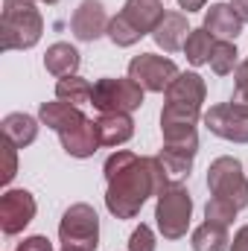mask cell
<instances>
[{
    "mask_svg": "<svg viewBox=\"0 0 248 251\" xmlns=\"http://www.w3.org/2000/svg\"><path fill=\"white\" fill-rule=\"evenodd\" d=\"M102 173H105V184H108L105 207L117 219H134L149 196H161L173 184V178L167 176L158 155L155 158L134 155L125 149H117L114 155H108Z\"/></svg>",
    "mask_w": 248,
    "mask_h": 251,
    "instance_id": "cell-1",
    "label": "cell"
},
{
    "mask_svg": "<svg viewBox=\"0 0 248 251\" xmlns=\"http://www.w3.org/2000/svg\"><path fill=\"white\" fill-rule=\"evenodd\" d=\"M3 50H29L41 41L44 18L35 9V0H3Z\"/></svg>",
    "mask_w": 248,
    "mask_h": 251,
    "instance_id": "cell-2",
    "label": "cell"
},
{
    "mask_svg": "<svg viewBox=\"0 0 248 251\" xmlns=\"http://www.w3.org/2000/svg\"><path fill=\"white\" fill-rule=\"evenodd\" d=\"M190 219H193V196H190V190L181 181H175L155 201L158 231H161L164 240H181V237H187Z\"/></svg>",
    "mask_w": 248,
    "mask_h": 251,
    "instance_id": "cell-3",
    "label": "cell"
},
{
    "mask_svg": "<svg viewBox=\"0 0 248 251\" xmlns=\"http://www.w3.org/2000/svg\"><path fill=\"white\" fill-rule=\"evenodd\" d=\"M143 88L125 76V79H97L94 82V94H91V105L99 114H131L143 105Z\"/></svg>",
    "mask_w": 248,
    "mask_h": 251,
    "instance_id": "cell-4",
    "label": "cell"
},
{
    "mask_svg": "<svg viewBox=\"0 0 248 251\" xmlns=\"http://www.w3.org/2000/svg\"><path fill=\"white\" fill-rule=\"evenodd\" d=\"M59 240L62 249H79V251H97L99 246V216L91 204L79 201L64 210L59 222Z\"/></svg>",
    "mask_w": 248,
    "mask_h": 251,
    "instance_id": "cell-5",
    "label": "cell"
},
{
    "mask_svg": "<svg viewBox=\"0 0 248 251\" xmlns=\"http://www.w3.org/2000/svg\"><path fill=\"white\" fill-rule=\"evenodd\" d=\"M207 187L213 196L228 199L240 210L248 207V178L243 173V164L231 155H222L207 167Z\"/></svg>",
    "mask_w": 248,
    "mask_h": 251,
    "instance_id": "cell-6",
    "label": "cell"
},
{
    "mask_svg": "<svg viewBox=\"0 0 248 251\" xmlns=\"http://www.w3.org/2000/svg\"><path fill=\"white\" fill-rule=\"evenodd\" d=\"M178 73H181V70L175 67L173 59L155 56V53H140V56H134V59L128 62V76H131L143 91H149V94H164V91L173 85V79H175Z\"/></svg>",
    "mask_w": 248,
    "mask_h": 251,
    "instance_id": "cell-7",
    "label": "cell"
},
{
    "mask_svg": "<svg viewBox=\"0 0 248 251\" xmlns=\"http://www.w3.org/2000/svg\"><path fill=\"white\" fill-rule=\"evenodd\" d=\"M204 126L210 128V134L231 140V143H248V108L237 102H219L213 105L204 117Z\"/></svg>",
    "mask_w": 248,
    "mask_h": 251,
    "instance_id": "cell-8",
    "label": "cell"
},
{
    "mask_svg": "<svg viewBox=\"0 0 248 251\" xmlns=\"http://www.w3.org/2000/svg\"><path fill=\"white\" fill-rule=\"evenodd\" d=\"M35 199L29 190H6L0 199V228L6 237L21 234L35 219Z\"/></svg>",
    "mask_w": 248,
    "mask_h": 251,
    "instance_id": "cell-9",
    "label": "cell"
},
{
    "mask_svg": "<svg viewBox=\"0 0 248 251\" xmlns=\"http://www.w3.org/2000/svg\"><path fill=\"white\" fill-rule=\"evenodd\" d=\"M111 18L105 15V6L99 0H82L70 18V29L79 41H97L108 32Z\"/></svg>",
    "mask_w": 248,
    "mask_h": 251,
    "instance_id": "cell-10",
    "label": "cell"
},
{
    "mask_svg": "<svg viewBox=\"0 0 248 251\" xmlns=\"http://www.w3.org/2000/svg\"><path fill=\"white\" fill-rule=\"evenodd\" d=\"M164 97H167V102L170 105H184V108H198L201 111V102H204V97H207V85H204V79L198 76V73H178L175 79H173V85L164 91Z\"/></svg>",
    "mask_w": 248,
    "mask_h": 251,
    "instance_id": "cell-11",
    "label": "cell"
},
{
    "mask_svg": "<svg viewBox=\"0 0 248 251\" xmlns=\"http://www.w3.org/2000/svg\"><path fill=\"white\" fill-rule=\"evenodd\" d=\"M59 140H62L64 152H67L70 158H91V155L102 146L97 120H85V123H79L76 128H67V131L59 134Z\"/></svg>",
    "mask_w": 248,
    "mask_h": 251,
    "instance_id": "cell-12",
    "label": "cell"
},
{
    "mask_svg": "<svg viewBox=\"0 0 248 251\" xmlns=\"http://www.w3.org/2000/svg\"><path fill=\"white\" fill-rule=\"evenodd\" d=\"M125 21L140 32V35H152L155 32V26L164 21V3L161 0H125L123 12Z\"/></svg>",
    "mask_w": 248,
    "mask_h": 251,
    "instance_id": "cell-13",
    "label": "cell"
},
{
    "mask_svg": "<svg viewBox=\"0 0 248 251\" xmlns=\"http://www.w3.org/2000/svg\"><path fill=\"white\" fill-rule=\"evenodd\" d=\"M204 29L219 41H231L243 32V21H240V15L234 12L231 3H213L204 12Z\"/></svg>",
    "mask_w": 248,
    "mask_h": 251,
    "instance_id": "cell-14",
    "label": "cell"
},
{
    "mask_svg": "<svg viewBox=\"0 0 248 251\" xmlns=\"http://www.w3.org/2000/svg\"><path fill=\"white\" fill-rule=\"evenodd\" d=\"M187 35H190V26H187L184 15H181V12H167L164 21L155 26L152 41H155L164 53H178V50H184Z\"/></svg>",
    "mask_w": 248,
    "mask_h": 251,
    "instance_id": "cell-15",
    "label": "cell"
},
{
    "mask_svg": "<svg viewBox=\"0 0 248 251\" xmlns=\"http://www.w3.org/2000/svg\"><path fill=\"white\" fill-rule=\"evenodd\" d=\"M196 152H198V143H164V149H161L158 158H161L167 176L173 178V184L190 176L193 161H196Z\"/></svg>",
    "mask_w": 248,
    "mask_h": 251,
    "instance_id": "cell-16",
    "label": "cell"
},
{
    "mask_svg": "<svg viewBox=\"0 0 248 251\" xmlns=\"http://www.w3.org/2000/svg\"><path fill=\"white\" fill-rule=\"evenodd\" d=\"M38 120L47 126V128H53V131H67V128H76L79 123H85L88 117L82 114V108L79 105H70V102H62V100H56V102H41V108H38Z\"/></svg>",
    "mask_w": 248,
    "mask_h": 251,
    "instance_id": "cell-17",
    "label": "cell"
},
{
    "mask_svg": "<svg viewBox=\"0 0 248 251\" xmlns=\"http://www.w3.org/2000/svg\"><path fill=\"white\" fill-rule=\"evenodd\" d=\"M79 50L73 47V44H67V41H56L53 47H47V53H44V67H47V73H53L56 79H64V76H76V70H79Z\"/></svg>",
    "mask_w": 248,
    "mask_h": 251,
    "instance_id": "cell-18",
    "label": "cell"
},
{
    "mask_svg": "<svg viewBox=\"0 0 248 251\" xmlns=\"http://www.w3.org/2000/svg\"><path fill=\"white\" fill-rule=\"evenodd\" d=\"M0 126H3V137L12 140L18 149L35 143V137H38V120L29 117V114H24V111H12V114H6Z\"/></svg>",
    "mask_w": 248,
    "mask_h": 251,
    "instance_id": "cell-19",
    "label": "cell"
},
{
    "mask_svg": "<svg viewBox=\"0 0 248 251\" xmlns=\"http://www.w3.org/2000/svg\"><path fill=\"white\" fill-rule=\"evenodd\" d=\"M97 128H99L102 146H123L134 134V120L131 114H99Z\"/></svg>",
    "mask_w": 248,
    "mask_h": 251,
    "instance_id": "cell-20",
    "label": "cell"
},
{
    "mask_svg": "<svg viewBox=\"0 0 248 251\" xmlns=\"http://www.w3.org/2000/svg\"><path fill=\"white\" fill-rule=\"evenodd\" d=\"M190 246L193 251H228L231 249V237H228V228L225 225H216V222H201L193 237H190Z\"/></svg>",
    "mask_w": 248,
    "mask_h": 251,
    "instance_id": "cell-21",
    "label": "cell"
},
{
    "mask_svg": "<svg viewBox=\"0 0 248 251\" xmlns=\"http://www.w3.org/2000/svg\"><path fill=\"white\" fill-rule=\"evenodd\" d=\"M213 47H216V38H213L204 26H201V29H190V35H187V41H184L187 62L193 64V67L207 64L210 56H213Z\"/></svg>",
    "mask_w": 248,
    "mask_h": 251,
    "instance_id": "cell-22",
    "label": "cell"
},
{
    "mask_svg": "<svg viewBox=\"0 0 248 251\" xmlns=\"http://www.w3.org/2000/svg\"><path fill=\"white\" fill-rule=\"evenodd\" d=\"M91 94H94V85H88V79L82 76H64L56 82V100L70 105H88Z\"/></svg>",
    "mask_w": 248,
    "mask_h": 251,
    "instance_id": "cell-23",
    "label": "cell"
},
{
    "mask_svg": "<svg viewBox=\"0 0 248 251\" xmlns=\"http://www.w3.org/2000/svg\"><path fill=\"white\" fill-rule=\"evenodd\" d=\"M237 44L234 41H216V47H213V56H210V70L216 73V76H228V73H234L240 64H237Z\"/></svg>",
    "mask_w": 248,
    "mask_h": 251,
    "instance_id": "cell-24",
    "label": "cell"
},
{
    "mask_svg": "<svg viewBox=\"0 0 248 251\" xmlns=\"http://www.w3.org/2000/svg\"><path fill=\"white\" fill-rule=\"evenodd\" d=\"M105 35L111 38V44H114V47H134V44L143 38V35H140L128 21H125V15H114V18H111V24H108V32H105Z\"/></svg>",
    "mask_w": 248,
    "mask_h": 251,
    "instance_id": "cell-25",
    "label": "cell"
},
{
    "mask_svg": "<svg viewBox=\"0 0 248 251\" xmlns=\"http://www.w3.org/2000/svg\"><path fill=\"white\" fill-rule=\"evenodd\" d=\"M237 213H240V207L231 204L228 199H219V196H213V199L204 204V219H207V222H216V225H225V228L237 219Z\"/></svg>",
    "mask_w": 248,
    "mask_h": 251,
    "instance_id": "cell-26",
    "label": "cell"
},
{
    "mask_svg": "<svg viewBox=\"0 0 248 251\" xmlns=\"http://www.w3.org/2000/svg\"><path fill=\"white\" fill-rule=\"evenodd\" d=\"M128 251H155V234L149 225H137L128 237Z\"/></svg>",
    "mask_w": 248,
    "mask_h": 251,
    "instance_id": "cell-27",
    "label": "cell"
},
{
    "mask_svg": "<svg viewBox=\"0 0 248 251\" xmlns=\"http://www.w3.org/2000/svg\"><path fill=\"white\" fill-rule=\"evenodd\" d=\"M231 102L248 108V67H246V62L234 70V97H231Z\"/></svg>",
    "mask_w": 248,
    "mask_h": 251,
    "instance_id": "cell-28",
    "label": "cell"
},
{
    "mask_svg": "<svg viewBox=\"0 0 248 251\" xmlns=\"http://www.w3.org/2000/svg\"><path fill=\"white\" fill-rule=\"evenodd\" d=\"M3 152H6V170H3V184H9L18 173V146L3 137Z\"/></svg>",
    "mask_w": 248,
    "mask_h": 251,
    "instance_id": "cell-29",
    "label": "cell"
},
{
    "mask_svg": "<svg viewBox=\"0 0 248 251\" xmlns=\"http://www.w3.org/2000/svg\"><path fill=\"white\" fill-rule=\"evenodd\" d=\"M18 251H53V243L47 237H41V234H32L24 243H18Z\"/></svg>",
    "mask_w": 248,
    "mask_h": 251,
    "instance_id": "cell-30",
    "label": "cell"
},
{
    "mask_svg": "<svg viewBox=\"0 0 248 251\" xmlns=\"http://www.w3.org/2000/svg\"><path fill=\"white\" fill-rule=\"evenodd\" d=\"M228 251H248V225H243V228L234 234L231 249H228Z\"/></svg>",
    "mask_w": 248,
    "mask_h": 251,
    "instance_id": "cell-31",
    "label": "cell"
},
{
    "mask_svg": "<svg viewBox=\"0 0 248 251\" xmlns=\"http://www.w3.org/2000/svg\"><path fill=\"white\" fill-rule=\"evenodd\" d=\"M231 6H234V12L240 15V21L248 24V0H231Z\"/></svg>",
    "mask_w": 248,
    "mask_h": 251,
    "instance_id": "cell-32",
    "label": "cell"
},
{
    "mask_svg": "<svg viewBox=\"0 0 248 251\" xmlns=\"http://www.w3.org/2000/svg\"><path fill=\"white\" fill-rule=\"evenodd\" d=\"M204 3L207 0H178V6L187 9V12H198V9H204Z\"/></svg>",
    "mask_w": 248,
    "mask_h": 251,
    "instance_id": "cell-33",
    "label": "cell"
},
{
    "mask_svg": "<svg viewBox=\"0 0 248 251\" xmlns=\"http://www.w3.org/2000/svg\"><path fill=\"white\" fill-rule=\"evenodd\" d=\"M38 3H47V6H53V3H59V0H38Z\"/></svg>",
    "mask_w": 248,
    "mask_h": 251,
    "instance_id": "cell-34",
    "label": "cell"
},
{
    "mask_svg": "<svg viewBox=\"0 0 248 251\" xmlns=\"http://www.w3.org/2000/svg\"><path fill=\"white\" fill-rule=\"evenodd\" d=\"M62 251H79V249H62Z\"/></svg>",
    "mask_w": 248,
    "mask_h": 251,
    "instance_id": "cell-35",
    "label": "cell"
},
{
    "mask_svg": "<svg viewBox=\"0 0 248 251\" xmlns=\"http://www.w3.org/2000/svg\"><path fill=\"white\" fill-rule=\"evenodd\" d=\"M246 67H248V59H246Z\"/></svg>",
    "mask_w": 248,
    "mask_h": 251,
    "instance_id": "cell-36",
    "label": "cell"
},
{
    "mask_svg": "<svg viewBox=\"0 0 248 251\" xmlns=\"http://www.w3.org/2000/svg\"><path fill=\"white\" fill-rule=\"evenodd\" d=\"M15 251H18V249H15Z\"/></svg>",
    "mask_w": 248,
    "mask_h": 251,
    "instance_id": "cell-37",
    "label": "cell"
}]
</instances>
